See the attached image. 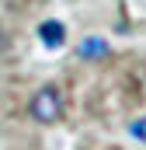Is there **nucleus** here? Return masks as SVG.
I'll return each instance as SVG.
<instances>
[{
  "label": "nucleus",
  "instance_id": "obj_1",
  "mask_svg": "<svg viewBox=\"0 0 146 150\" xmlns=\"http://www.w3.org/2000/svg\"><path fill=\"white\" fill-rule=\"evenodd\" d=\"M32 115H35L38 122H56L59 115H63V94H59V87H42L35 98H32Z\"/></svg>",
  "mask_w": 146,
  "mask_h": 150
},
{
  "label": "nucleus",
  "instance_id": "obj_4",
  "mask_svg": "<svg viewBox=\"0 0 146 150\" xmlns=\"http://www.w3.org/2000/svg\"><path fill=\"white\" fill-rule=\"evenodd\" d=\"M129 133H132L136 140H143V143H146V119H136V122H129Z\"/></svg>",
  "mask_w": 146,
  "mask_h": 150
},
{
  "label": "nucleus",
  "instance_id": "obj_2",
  "mask_svg": "<svg viewBox=\"0 0 146 150\" xmlns=\"http://www.w3.org/2000/svg\"><path fill=\"white\" fill-rule=\"evenodd\" d=\"M38 38H42V45H49V49H59V45L66 42V28H63L59 21H45V25L38 28Z\"/></svg>",
  "mask_w": 146,
  "mask_h": 150
},
{
  "label": "nucleus",
  "instance_id": "obj_3",
  "mask_svg": "<svg viewBox=\"0 0 146 150\" xmlns=\"http://www.w3.org/2000/svg\"><path fill=\"white\" fill-rule=\"evenodd\" d=\"M77 52H80L84 59H98V56L108 52V42H105V38H84V42L77 45Z\"/></svg>",
  "mask_w": 146,
  "mask_h": 150
}]
</instances>
